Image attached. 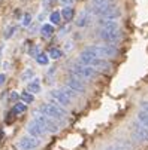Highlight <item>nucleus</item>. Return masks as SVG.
<instances>
[{
  "label": "nucleus",
  "mask_w": 148,
  "mask_h": 150,
  "mask_svg": "<svg viewBox=\"0 0 148 150\" xmlns=\"http://www.w3.org/2000/svg\"><path fill=\"white\" fill-rule=\"evenodd\" d=\"M5 80H6V76H5L3 73H0V86H2V85L5 83Z\"/></svg>",
  "instance_id": "nucleus-30"
},
{
  "label": "nucleus",
  "mask_w": 148,
  "mask_h": 150,
  "mask_svg": "<svg viewBox=\"0 0 148 150\" xmlns=\"http://www.w3.org/2000/svg\"><path fill=\"white\" fill-rule=\"evenodd\" d=\"M30 24H32V15L30 13H24V16L21 18V25L29 27Z\"/></svg>",
  "instance_id": "nucleus-25"
},
{
  "label": "nucleus",
  "mask_w": 148,
  "mask_h": 150,
  "mask_svg": "<svg viewBox=\"0 0 148 150\" xmlns=\"http://www.w3.org/2000/svg\"><path fill=\"white\" fill-rule=\"evenodd\" d=\"M48 61H50V57L45 54H39V57H36V62L40 64V66H47Z\"/></svg>",
  "instance_id": "nucleus-23"
},
{
  "label": "nucleus",
  "mask_w": 148,
  "mask_h": 150,
  "mask_svg": "<svg viewBox=\"0 0 148 150\" xmlns=\"http://www.w3.org/2000/svg\"><path fill=\"white\" fill-rule=\"evenodd\" d=\"M26 110H27V104H24V103H17L12 107V113L14 115H21V113H24Z\"/></svg>",
  "instance_id": "nucleus-18"
},
{
  "label": "nucleus",
  "mask_w": 148,
  "mask_h": 150,
  "mask_svg": "<svg viewBox=\"0 0 148 150\" xmlns=\"http://www.w3.org/2000/svg\"><path fill=\"white\" fill-rule=\"evenodd\" d=\"M60 3L65 5V8H68V6H70L73 3V0H60Z\"/></svg>",
  "instance_id": "nucleus-28"
},
{
  "label": "nucleus",
  "mask_w": 148,
  "mask_h": 150,
  "mask_svg": "<svg viewBox=\"0 0 148 150\" xmlns=\"http://www.w3.org/2000/svg\"><path fill=\"white\" fill-rule=\"evenodd\" d=\"M82 54L93 57V58H103L105 59V58H111V57L118 55V49H115L111 45H93V46L85 48L82 51Z\"/></svg>",
  "instance_id": "nucleus-1"
},
{
  "label": "nucleus",
  "mask_w": 148,
  "mask_h": 150,
  "mask_svg": "<svg viewBox=\"0 0 148 150\" xmlns=\"http://www.w3.org/2000/svg\"><path fill=\"white\" fill-rule=\"evenodd\" d=\"M66 86H68L69 89H72L73 92H76V94H82V92H85V85H84V82H82V80H79V79H76V77H73V76L68 79Z\"/></svg>",
  "instance_id": "nucleus-9"
},
{
  "label": "nucleus",
  "mask_w": 148,
  "mask_h": 150,
  "mask_svg": "<svg viewBox=\"0 0 148 150\" xmlns=\"http://www.w3.org/2000/svg\"><path fill=\"white\" fill-rule=\"evenodd\" d=\"M42 91V86H40V80L36 77V79H33L32 82H29V85H27V92H30V94H39Z\"/></svg>",
  "instance_id": "nucleus-14"
},
{
  "label": "nucleus",
  "mask_w": 148,
  "mask_h": 150,
  "mask_svg": "<svg viewBox=\"0 0 148 150\" xmlns=\"http://www.w3.org/2000/svg\"><path fill=\"white\" fill-rule=\"evenodd\" d=\"M93 3V8H99V6H105V5H109L112 3L111 0H91Z\"/></svg>",
  "instance_id": "nucleus-26"
},
{
  "label": "nucleus",
  "mask_w": 148,
  "mask_h": 150,
  "mask_svg": "<svg viewBox=\"0 0 148 150\" xmlns=\"http://www.w3.org/2000/svg\"><path fill=\"white\" fill-rule=\"evenodd\" d=\"M32 55L36 58V57H39V46H34L33 48V52H32Z\"/></svg>",
  "instance_id": "nucleus-29"
},
{
  "label": "nucleus",
  "mask_w": 148,
  "mask_h": 150,
  "mask_svg": "<svg viewBox=\"0 0 148 150\" xmlns=\"http://www.w3.org/2000/svg\"><path fill=\"white\" fill-rule=\"evenodd\" d=\"M50 98H51V101L54 104H57L60 107H68L72 103V100L65 92H63L61 89H52V91H50Z\"/></svg>",
  "instance_id": "nucleus-6"
},
{
  "label": "nucleus",
  "mask_w": 148,
  "mask_h": 150,
  "mask_svg": "<svg viewBox=\"0 0 148 150\" xmlns=\"http://www.w3.org/2000/svg\"><path fill=\"white\" fill-rule=\"evenodd\" d=\"M19 97H21V100H23V103H24V104H32V103H33V100H34V97H33L30 92H23Z\"/></svg>",
  "instance_id": "nucleus-22"
},
{
  "label": "nucleus",
  "mask_w": 148,
  "mask_h": 150,
  "mask_svg": "<svg viewBox=\"0 0 148 150\" xmlns=\"http://www.w3.org/2000/svg\"><path fill=\"white\" fill-rule=\"evenodd\" d=\"M54 33V25L52 24H44L40 27V34L44 37H51Z\"/></svg>",
  "instance_id": "nucleus-16"
},
{
  "label": "nucleus",
  "mask_w": 148,
  "mask_h": 150,
  "mask_svg": "<svg viewBox=\"0 0 148 150\" xmlns=\"http://www.w3.org/2000/svg\"><path fill=\"white\" fill-rule=\"evenodd\" d=\"M15 30H17L15 27H9V28L6 30V33H5V37H6V39H9L11 36H14V33H15Z\"/></svg>",
  "instance_id": "nucleus-27"
},
{
  "label": "nucleus",
  "mask_w": 148,
  "mask_h": 150,
  "mask_svg": "<svg viewBox=\"0 0 148 150\" xmlns=\"http://www.w3.org/2000/svg\"><path fill=\"white\" fill-rule=\"evenodd\" d=\"M138 122H139L144 128H147V129H148V113L141 110V112L138 113Z\"/></svg>",
  "instance_id": "nucleus-19"
},
{
  "label": "nucleus",
  "mask_w": 148,
  "mask_h": 150,
  "mask_svg": "<svg viewBox=\"0 0 148 150\" xmlns=\"http://www.w3.org/2000/svg\"><path fill=\"white\" fill-rule=\"evenodd\" d=\"M70 74H72L73 77L82 80V79H93V77L97 74V71H96L94 69L88 67V66H82V64H73V66L70 67Z\"/></svg>",
  "instance_id": "nucleus-4"
},
{
  "label": "nucleus",
  "mask_w": 148,
  "mask_h": 150,
  "mask_svg": "<svg viewBox=\"0 0 148 150\" xmlns=\"http://www.w3.org/2000/svg\"><path fill=\"white\" fill-rule=\"evenodd\" d=\"M39 144H40V143H39L37 138H33V137H29V135L21 137L19 141H18L19 150H34Z\"/></svg>",
  "instance_id": "nucleus-8"
},
{
  "label": "nucleus",
  "mask_w": 148,
  "mask_h": 150,
  "mask_svg": "<svg viewBox=\"0 0 148 150\" xmlns=\"http://www.w3.org/2000/svg\"><path fill=\"white\" fill-rule=\"evenodd\" d=\"M132 126H133V132H135V135H136L138 140L148 141V129H147V128H144L139 122L138 123H133Z\"/></svg>",
  "instance_id": "nucleus-12"
},
{
  "label": "nucleus",
  "mask_w": 148,
  "mask_h": 150,
  "mask_svg": "<svg viewBox=\"0 0 148 150\" xmlns=\"http://www.w3.org/2000/svg\"><path fill=\"white\" fill-rule=\"evenodd\" d=\"M9 98H11V100H17V98H18V95H17V94L12 91V92L9 94Z\"/></svg>",
  "instance_id": "nucleus-31"
},
{
  "label": "nucleus",
  "mask_w": 148,
  "mask_h": 150,
  "mask_svg": "<svg viewBox=\"0 0 148 150\" xmlns=\"http://www.w3.org/2000/svg\"><path fill=\"white\" fill-rule=\"evenodd\" d=\"M99 25L102 30H120L118 27V21H112V19H99Z\"/></svg>",
  "instance_id": "nucleus-13"
},
{
  "label": "nucleus",
  "mask_w": 148,
  "mask_h": 150,
  "mask_svg": "<svg viewBox=\"0 0 148 150\" xmlns=\"http://www.w3.org/2000/svg\"><path fill=\"white\" fill-rule=\"evenodd\" d=\"M33 120H36L44 129L47 131V132H58V125L54 122V119H51V117H48V116H45V115H42V113H39V112H34V119Z\"/></svg>",
  "instance_id": "nucleus-5"
},
{
  "label": "nucleus",
  "mask_w": 148,
  "mask_h": 150,
  "mask_svg": "<svg viewBox=\"0 0 148 150\" xmlns=\"http://www.w3.org/2000/svg\"><path fill=\"white\" fill-rule=\"evenodd\" d=\"M129 149H130V146H129L127 143H124V141H117V143L108 146L105 150H129Z\"/></svg>",
  "instance_id": "nucleus-15"
},
{
  "label": "nucleus",
  "mask_w": 148,
  "mask_h": 150,
  "mask_svg": "<svg viewBox=\"0 0 148 150\" xmlns=\"http://www.w3.org/2000/svg\"><path fill=\"white\" fill-rule=\"evenodd\" d=\"M50 21H51V23L52 24H60L61 23V13L60 12H52L51 15H50Z\"/></svg>",
  "instance_id": "nucleus-24"
},
{
  "label": "nucleus",
  "mask_w": 148,
  "mask_h": 150,
  "mask_svg": "<svg viewBox=\"0 0 148 150\" xmlns=\"http://www.w3.org/2000/svg\"><path fill=\"white\" fill-rule=\"evenodd\" d=\"M73 15H75V11H73V8H72V6L63 8V11H61V18H65L66 21H72Z\"/></svg>",
  "instance_id": "nucleus-17"
},
{
  "label": "nucleus",
  "mask_w": 148,
  "mask_h": 150,
  "mask_svg": "<svg viewBox=\"0 0 148 150\" xmlns=\"http://www.w3.org/2000/svg\"><path fill=\"white\" fill-rule=\"evenodd\" d=\"M48 57H50V58H52V59H58V58H61V57H63V52H61L60 49H57V48H52V49H50Z\"/></svg>",
  "instance_id": "nucleus-21"
},
{
  "label": "nucleus",
  "mask_w": 148,
  "mask_h": 150,
  "mask_svg": "<svg viewBox=\"0 0 148 150\" xmlns=\"http://www.w3.org/2000/svg\"><path fill=\"white\" fill-rule=\"evenodd\" d=\"M36 112L45 115V116H48L51 119H65L68 116L66 110L61 109V107L57 105V104H42V105L37 107Z\"/></svg>",
  "instance_id": "nucleus-2"
},
{
  "label": "nucleus",
  "mask_w": 148,
  "mask_h": 150,
  "mask_svg": "<svg viewBox=\"0 0 148 150\" xmlns=\"http://www.w3.org/2000/svg\"><path fill=\"white\" fill-rule=\"evenodd\" d=\"M79 64H82V66H88L91 69H102V70H106L111 67V62L106 61V59H103V58H93V57H88L85 54H82L79 55Z\"/></svg>",
  "instance_id": "nucleus-3"
},
{
  "label": "nucleus",
  "mask_w": 148,
  "mask_h": 150,
  "mask_svg": "<svg viewBox=\"0 0 148 150\" xmlns=\"http://www.w3.org/2000/svg\"><path fill=\"white\" fill-rule=\"evenodd\" d=\"M99 37L102 40H105L106 43H115L121 37V31L120 30H102L99 31Z\"/></svg>",
  "instance_id": "nucleus-7"
},
{
  "label": "nucleus",
  "mask_w": 148,
  "mask_h": 150,
  "mask_svg": "<svg viewBox=\"0 0 148 150\" xmlns=\"http://www.w3.org/2000/svg\"><path fill=\"white\" fill-rule=\"evenodd\" d=\"M90 21H91V12L90 11H81L76 21H75V24H76V27H85L90 24Z\"/></svg>",
  "instance_id": "nucleus-11"
},
{
  "label": "nucleus",
  "mask_w": 148,
  "mask_h": 150,
  "mask_svg": "<svg viewBox=\"0 0 148 150\" xmlns=\"http://www.w3.org/2000/svg\"><path fill=\"white\" fill-rule=\"evenodd\" d=\"M27 132L30 134V137H33V138H39V137H42L47 131L42 128L36 120H32V122H29V125H27Z\"/></svg>",
  "instance_id": "nucleus-10"
},
{
  "label": "nucleus",
  "mask_w": 148,
  "mask_h": 150,
  "mask_svg": "<svg viewBox=\"0 0 148 150\" xmlns=\"http://www.w3.org/2000/svg\"><path fill=\"white\" fill-rule=\"evenodd\" d=\"M34 79V71L32 70V69H26L24 71H23V74H21V80L23 82H32Z\"/></svg>",
  "instance_id": "nucleus-20"
}]
</instances>
